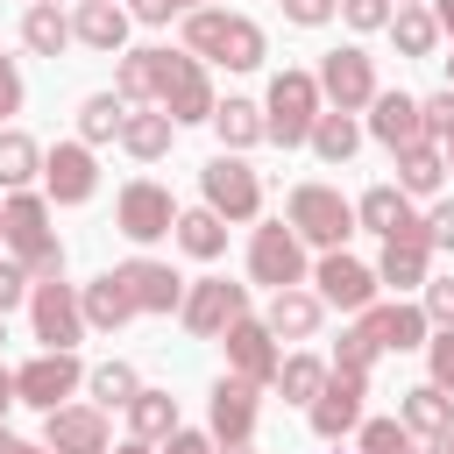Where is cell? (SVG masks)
Masks as SVG:
<instances>
[{"instance_id":"cell-1","label":"cell","mask_w":454,"mask_h":454,"mask_svg":"<svg viewBox=\"0 0 454 454\" xmlns=\"http://www.w3.org/2000/svg\"><path fill=\"white\" fill-rule=\"evenodd\" d=\"M0 241L14 248V262L43 284V277H64V241L50 227V192H7L0 206Z\"/></svg>"},{"instance_id":"cell-2","label":"cell","mask_w":454,"mask_h":454,"mask_svg":"<svg viewBox=\"0 0 454 454\" xmlns=\"http://www.w3.org/2000/svg\"><path fill=\"white\" fill-rule=\"evenodd\" d=\"M184 50L206 57V64H227V71H255L270 57L262 28L248 14H227V7H192L184 14Z\"/></svg>"},{"instance_id":"cell-3","label":"cell","mask_w":454,"mask_h":454,"mask_svg":"<svg viewBox=\"0 0 454 454\" xmlns=\"http://www.w3.org/2000/svg\"><path fill=\"white\" fill-rule=\"evenodd\" d=\"M326 114V92H319V71H277L270 92H262V121H270V142L298 149L312 142V121Z\"/></svg>"},{"instance_id":"cell-4","label":"cell","mask_w":454,"mask_h":454,"mask_svg":"<svg viewBox=\"0 0 454 454\" xmlns=\"http://www.w3.org/2000/svg\"><path fill=\"white\" fill-rule=\"evenodd\" d=\"M156 106L177 121V128H192V121H213V78H206V57H192V50H163V71H156Z\"/></svg>"},{"instance_id":"cell-5","label":"cell","mask_w":454,"mask_h":454,"mask_svg":"<svg viewBox=\"0 0 454 454\" xmlns=\"http://www.w3.org/2000/svg\"><path fill=\"white\" fill-rule=\"evenodd\" d=\"M284 220L298 227L305 248H340V241L355 234V199H340L333 184H298V192L284 199Z\"/></svg>"},{"instance_id":"cell-6","label":"cell","mask_w":454,"mask_h":454,"mask_svg":"<svg viewBox=\"0 0 454 454\" xmlns=\"http://www.w3.org/2000/svg\"><path fill=\"white\" fill-rule=\"evenodd\" d=\"M199 192H206V206H213L227 227L262 213V177L248 170V156H241V149H220V156H206V170H199Z\"/></svg>"},{"instance_id":"cell-7","label":"cell","mask_w":454,"mask_h":454,"mask_svg":"<svg viewBox=\"0 0 454 454\" xmlns=\"http://www.w3.org/2000/svg\"><path fill=\"white\" fill-rule=\"evenodd\" d=\"M177 199H170V184H156V177H135V184H121V199H114V227L128 234V241H163L170 227H177Z\"/></svg>"},{"instance_id":"cell-8","label":"cell","mask_w":454,"mask_h":454,"mask_svg":"<svg viewBox=\"0 0 454 454\" xmlns=\"http://www.w3.org/2000/svg\"><path fill=\"white\" fill-rule=\"evenodd\" d=\"M248 277H255V284H270V291H291V284H305V277H312L305 241H298V227H291V220L255 227V241H248Z\"/></svg>"},{"instance_id":"cell-9","label":"cell","mask_w":454,"mask_h":454,"mask_svg":"<svg viewBox=\"0 0 454 454\" xmlns=\"http://www.w3.org/2000/svg\"><path fill=\"white\" fill-rule=\"evenodd\" d=\"M28 326H35L43 348H78V340H85V298H78V284L43 277V284L28 291Z\"/></svg>"},{"instance_id":"cell-10","label":"cell","mask_w":454,"mask_h":454,"mask_svg":"<svg viewBox=\"0 0 454 454\" xmlns=\"http://www.w3.org/2000/svg\"><path fill=\"white\" fill-rule=\"evenodd\" d=\"M319 92H326V106H340V114H369V99L383 92V85H376V57L355 50V43L326 50V57H319Z\"/></svg>"},{"instance_id":"cell-11","label":"cell","mask_w":454,"mask_h":454,"mask_svg":"<svg viewBox=\"0 0 454 454\" xmlns=\"http://www.w3.org/2000/svg\"><path fill=\"white\" fill-rule=\"evenodd\" d=\"M241 312H248V284H227V277H199V284H184V305H177L184 333H199V340H220Z\"/></svg>"},{"instance_id":"cell-12","label":"cell","mask_w":454,"mask_h":454,"mask_svg":"<svg viewBox=\"0 0 454 454\" xmlns=\"http://www.w3.org/2000/svg\"><path fill=\"white\" fill-rule=\"evenodd\" d=\"M312 284H319V298H326V305H340V312H369V305H376V291H383L376 262H355L348 248H319Z\"/></svg>"},{"instance_id":"cell-13","label":"cell","mask_w":454,"mask_h":454,"mask_svg":"<svg viewBox=\"0 0 454 454\" xmlns=\"http://www.w3.org/2000/svg\"><path fill=\"white\" fill-rule=\"evenodd\" d=\"M78 383H85V369H78V355H71V348H43L35 362H21V369H14V397H21V404H35V411H57Z\"/></svg>"},{"instance_id":"cell-14","label":"cell","mask_w":454,"mask_h":454,"mask_svg":"<svg viewBox=\"0 0 454 454\" xmlns=\"http://www.w3.org/2000/svg\"><path fill=\"white\" fill-rule=\"evenodd\" d=\"M43 192H50V206H85V199L99 192L92 142H57V149H43Z\"/></svg>"},{"instance_id":"cell-15","label":"cell","mask_w":454,"mask_h":454,"mask_svg":"<svg viewBox=\"0 0 454 454\" xmlns=\"http://www.w3.org/2000/svg\"><path fill=\"white\" fill-rule=\"evenodd\" d=\"M255 390H262V383H248V376H234V369L213 383V404H206V433H213L220 447H248V433H255V404H262Z\"/></svg>"},{"instance_id":"cell-16","label":"cell","mask_w":454,"mask_h":454,"mask_svg":"<svg viewBox=\"0 0 454 454\" xmlns=\"http://www.w3.org/2000/svg\"><path fill=\"white\" fill-rule=\"evenodd\" d=\"M362 397H369V376H355V369H333V376H326V390L305 404L312 433H319V440H340V433H355V426H362Z\"/></svg>"},{"instance_id":"cell-17","label":"cell","mask_w":454,"mask_h":454,"mask_svg":"<svg viewBox=\"0 0 454 454\" xmlns=\"http://www.w3.org/2000/svg\"><path fill=\"white\" fill-rule=\"evenodd\" d=\"M355 227L376 234V241H404V234H426V213H419L397 184H369V192L355 199Z\"/></svg>"},{"instance_id":"cell-18","label":"cell","mask_w":454,"mask_h":454,"mask_svg":"<svg viewBox=\"0 0 454 454\" xmlns=\"http://www.w3.org/2000/svg\"><path fill=\"white\" fill-rule=\"evenodd\" d=\"M220 348H227V369H234V376H248V383H277V362H284V355H277L270 319H248V312H241V319L220 333Z\"/></svg>"},{"instance_id":"cell-19","label":"cell","mask_w":454,"mask_h":454,"mask_svg":"<svg viewBox=\"0 0 454 454\" xmlns=\"http://www.w3.org/2000/svg\"><path fill=\"white\" fill-rule=\"evenodd\" d=\"M43 447L50 454H114L106 447V411L99 404H57V411H43Z\"/></svg>"},{"instance_id":"cell-20","label":"cell","mask_w":454,"mask_h":454,"mask_svg":"<svg viewBox=\"0 0 454 454\" xmlns=\"http://www.w3.org/2000/svg\"><path fill=\"white\" fill-rule=\"evenodd\" d=\"M114 277L128 284L135 312H177L184 305V277L170 262H156V255H128V262H114Z\"/></svg>"},{"instance_id":"cell-21","label":"cell","mask_w":454,"mask_h":454,"mask_svg":"<svg viewBox=\"0 0 454 454\" xmlns=\"http://www.w3.org/2000/svg\"><path fill=\"white\" fill-rule=\"evenodd\" d=\"M369 135L397 156V149L426 142V106H419L411 92H376V99H369Z\"/></svg>"},{"instance_id":"cell-22","label":"cell","mask_w":454,"mask_h":454,"mask_svg":"<svg viewBox=\"0 0 454 454\" xmlns=\"http://www.w3.org/2000/svg\"><path fill=\"white\" fill-rule=\"evenodd\" d=\"M128 28H135V14H128L121 0H78V7H71V35H78L85 50H99V57H121V50H128Z\"/></svg>"},{"instance_id":"cell-23","label":"cell","mask_w":454,"mask_h":454,"mask_svg":"<svg viewBox=\"0 0 454 454\" xmlns=\"http://www.w3.org/2000/svg\"><path fill=\"white\" fill-rule=\"evenodd\" d=\"M270 333L277 340H312L319 333V319H326V298L319 291H305V284H291V291H270Z\"/></svg>"},{"instance_id":"cell-24","label":"cell","mask_w":454,"mask_h":454,"mask_svg":"<svg viewBox=\"0 0 454 454\" xmlns=\"http://www.w3.org/2000/svg\"><path fill=\"white\" fill-rule=\"evenodd\" d=\"M170 142H177V121H170L163 106H128V121H121V149H128L135 163H163Z\"/></svg>"},{"instance_id":"cell-25","label":"cell","mask_w":454,"mask_h":454,"mask_svg":"<svg viewBox=\"0 0 454 454\" xmlns=\"http://www.w3.org/2000/svg\"><path fill=\"white\" fill-rule=\"evenodd\" d=\"M376 277H383L390 291H426V277H433V241H426V234L383 241V255H376Z\"/></svg>"},{"instance_id":"cell-26","label":"cell","mask_w":454,"mask_h":454,"mask_svg":"<svg viewBox=\"0 0 454 454\" xmlns=\"http://www.w3.org/2000/svg\"><path fill=\"white\" fill-rule=\"evenodd\" d=\"M362 319H369L376 348H397V355H404V348H426V340H433V319H426V305H404V298H397V305H369Z\"/></svg>"},{"instance_id":"cell-27","label":"cell","mask_w":454,"mask_h":454,"mask_svg":"<svg viewBox=\"0 0 454 454\" xmlns=\"http://www.w3.org/2000/svg\"><path fill=\"white\" fill-rule=\"evenodd\" d=\"M397 419L411 426V440H440V433L454 426V397H447V390L426 376V383H411V390L397 397Z\"/></svg>"},{"instance_id":"cell-28","label":"cell","mask_w":454,"mask_h":454,"mask_svg":"<svg viewBox=\"0 0 454 454\" xmlns=\"http://www.w3.org/2000/svg\"><path fill=\"white\" fill-rule=\"evenodd\" d=\"M78 298H85V326H92V333H121V326L135 319V298H128V284H121L114 270H99Z\"/></svg>"},{"instance_id":"cell-29","label":"cell","mask_w":454,"mask_h":454,"mask_svg":"<svg viewBox=\"0 0 454 454\" xmlns=\"http://www.w3.org/2000/svg\"><path fill=\"white\" fill-rule=\"evenodd\" d=\"M440 177H447V149H440V142H411V149H397V192H404V199H433Z\"/></svg>"},{"instance_id":"cell-30","label":"cell","mask_w":454,"mask_h":454,"mask_svg":"<svg viewBox=\"0 0 454 454\" xmlns=\"http://www.w3.org/2000/svg\"><path fill=\"white\" fill-rule=\"evenodd\" d=\"M21 43H28L35 57H64L78 35H71V14H64L57 0H35V7L21 14Z\"/></svg>"},{"instance_id":"cell-31","label":"cell","mask_w":454,"mask_h":454,"mask_svg":"<svg viewBox=\"0 0 454 454\" xmlns=\"http://www.w3.org/2000/svg\"><path fill=\"white\" fill-rule=\"evenodd\" d=\"M213 135H220V149H255V142H270V121H262L255 99H220L213 106Z\"/></svg>"},{"instance_id":"cell-32","label":"cell","mask_w":454,"mask_h":454,"mask_svg":"<svg viewBox=\"0 0 454 454\" xmlns=\"http://www.w3.org/2000/svg\"><path fill=\"white\" fill-rule=\"evenodd\" d=\"M170 241L192 255V262H213L220 248H227V220L213 213V206H192V213H177V227H170Z\"/></svg>"},{"instance_id":"cell-33","label":"cell","mask_w":454,"mask_h":454,"mask_svg":"<svg viewBox=\"0 0 454 454\" xmlns=\"http://www.w3.org/2000/svg\"><path fill=\"white\" fill-rule=\"evenodd\" d=\"M156 71H163V50H121L114 92H121L128 106H156Z\"/></svg>"},{"instance_id":"cell-34","label":"cell","mask_w":454,"mask_h":454,"mask_svg":"<svg viewBox=\"0 0 454 454\" xmlns=\"http://www.w3.org/2000/svg\"><path fill=\"white\" fill-rule=\"evenodd\" d=\"M28 177H43V142L21 128H0V192H28Z\"/></svg>"},{"instance_id":"cell-35","label":"cell","mask_w":454,"mask_h":454,"mask_svg":"<svg viewBox=\"0 0 454 454\" xmlns=\"http://www.w3.org/2000/svg\"><path fill=\"white\" fill-rule=\"evenodd\" d=\"M440 35H447V28H440L433 7H397V14H390V43H397V57H433Z\"/></svg>"},{"instance_id":"cell-36","label":"cell","mask_w":454,"mask_h":454,"mask_svg":"<svg viewBox=\"0 0 454 454\" xmlns=\"http://www.w3.org/2000/svg\"><path fill=\"white\" fill-rule=\"evenodd\" d=\"M121 121H128V99L121 92H85L78 99V142H121Z\"/></svg>"},{"instance_id":"cell-37","label":"cell","mask_w":454,"mask_h":454,"mask_svg":"<svg viewBox=\"0 0 454 454\" xmlns=\"http://www.w3.org/2000/svg\"><path fill=\"white\" fill-rule=\"evenodd\" d=\"M355 149H362V121L340 114V106H326V114L312 121V156H319V163H348Z\"/></svg>"},{"instance_id":"cell-38","label":"cell","mask_w":454,"mask_h":454,"mask_svg":"<svg viewBox=\"0 0 454 454\" xmlns=\"http://www.w3.org/2000/svg\"><path fill=\"white\" fill-rule=\"evenodd\" d=\"M128 433H135V440H170V433H177V397H170V390H135Z\"/></svg>"},{"instance_id":"cell-39","label":"cell","mask_w":454,"mask_h":454,"mask_svg":"<svg viewBox=\"0 0 454 454\" xmlns=\"http://www.w3.org/2000/svg\"><path fill=\"white\" fill-rule=\"evenodd\" d=\"M326 376H333V369H326L319 355H284V362H277V390H284L291 404H312V397L326 390Z\"/></svg>"},{"instance_id":"cell-40","label":"cell","mask_w":454,"mask_h":454,"mask_svg":"<svg viewBox=\"0 0 454 454\" xmlns=\"http://www.w3.org/2000/svg\"><path fill=\"white\" fill-rule=\"evenodd\" d=\"M85 390H92V404H99V411H114V404L128 411V404H135V390H142V376H135L128 362H99V369H85Z\"/></svg>"},{"instance_id":"cell-41","label":"cell","mask_w":454,"mask_h":454,"mask_svg":"<svg viewBox=\"0 0 454 454\" xmlns=\"http://www.w3.org/2000/svg\"><path fill=\"white\" fill-rule=\"evenodd\" d=\"M355 440H362V454H419L404 419H362V426H355Z\"/></svg>"},{"instance_id":"cell-42","label":"cell","mask_w":454,"mask_h":454,"mask_svg":"<svg viewBox=\"0 0 454 454\" xmlns=\"http://www.w3.org/2000/svg\"><path fill=\"white\" fill-rule=\"evenodd\" d=\"M383 348H376V333H369V319L355 312V326L340 333V348H333V369H355V376H369V362H376Z\"/></svg>"},{"instance_id":"cell-43","label":"cell","mask_w":454,"mask_h":454,"mask_svg":"<svg viewBox=\"0 0 454 454\" xmlns=\"http://www.w3.org/2000/svg\"><path fill=\"white\" fill-rule=\"evenodd\" d=\"M419 106H426V142H440V149L454 156V85H440V92H426Z\"/></svg>"},{"instance_id":"cell-44","label":"cell","mask_w":454,"mask_h":454,"mask_svg":"<svg viewBox=\"0 0 454 454\" xmlns=\"http://www.w3.org/2000/svg\"><path fill=\"white\" fill-rule=\"evenodd\" d=\"M390 0H340V21L355 28V35H376V28H390Z\"/></svg>"},{"instance_id":"cell-45","label":"cell","mask_w":454,"mask_h":454,"mask_svg":"<svg viewBox=\"0 0 454 454\" xmlns=\"http://www.w3.org/2000/svg\"><path fill=\"white\" fill-rule=\"evenodd\" d=\"M426 369H433V383L454 397V326H433V340H426Z\"/></svg>"},{"instance_id":"cell-46","label":"cell","mask_w":454,"mask_h":454,"mask_svg":"<svg viewBox=\"0 0 454 454\" xmlns=\"http://www.w3.org/2000/svg\"><path fill=\"white\" fill-rule=\"evenodd\" d=\"M28 291H35V277H28L14 255H0V319H7L14 305H28Z\"/></svg>"},{"instance_id":"cell-47","label":"cell","mask_w":454,"mask_h":454,"mask_svg":"<svg viewBox=\"0 0 454 454\" xmlns=\"http://www.w3.org/2000/svg\"><path fill=\"white\" fill-rule=\"evenodd\" d=\"M419 305H426L433 326H454V277H426V298Z\"/></svg>"},{"instance_id":"cell-48","label":"cell","mask_w":454,"mask_h":454,"mask_svg":"<svg viewBox=\"0 0 454 454\" xmlns=\"http://www.w3.org/2000/svg\"><path fill=\"white\" fill-rule=\"evenodd\" d=\"M340 14V0H284V21H298V28H326Z\"/></svg>"},{"instance_id":"cell-49","label":"cell","mask_w":454,"mask_h":454,"mask_svg":"<svg viewBox=\"0 0 454 454\" xmlns=\"http://www.w3.org/2000/svg\"><path fill=\"white\" fill-rule=\"evenodd\" d=\"M426 241H433V248H447V255H454V199H440V206H433V213H426Z\"/></svg>"},{"instance_id":"cell-50","label":"cell","mask_w":454,"mask_h":454,"mask_svg":"<svg viewBox=\"0 0 454 454\" xmlns=\"http://www.w3.org/2000/svg\"><path fill=\"white\" fill-rule=\"evenodd\" d=\"M7 114H21V71H14V57H0V121Z\"/></svg>"},{"instance_id":"cell-51","label":"cell","mask_w":454,"mask_h":454,"mask_svg":"<svg viewBox=\"0 0 454 454\" xmlns=\"http://www.w3.org/2000/svg\"><path fill=\"white\" fill-rule=\"evenodd\" d=\"M163 454H213V433H184V426H177V433L163 440Z\"/></svg>"},{"instance_id":"cell-52","label":"cell","mask_w":454,"mask_h":454,"mask_svg":"<svg viewBox=\"0 0 454 454\" xmlns=\"http://www.w3.org/2000/svg\"><path fill=\"white\" fill-rule=\"evenodd\" d=\"M0 454H50V447H35V440H14V433L0 426Z\"/></svg>"},{"instance_id":"cell-53","label":"cell","mask_w":454,"mask_h":454,"mask_svg":"<svg viewBox=\"0 0 454 454\" xmlns=\"http://www.w3.org/2000/svg\"><path fill=\"white\" fill-rule=\"evenodd\" d=\"M7 404H21L14 397V369H0V419H7Z\"/></svg>"},{"instance_id":"cell-54","label":"cell","mask_w":454,"mask_h":454,"mask_svg":"<svg viewBox=\"0 0 454 454\" xmlns=\"http://www.w3.org/2000/svg\"><path fill=\"white\" fill-rule=\"evenodd\" d=\"M433 14H440V28H447V43H454V0H433Z\"/></svg>"},{"instance_id":"cell-55","label":"cell","mask_w":454,"mask_h":454,"mask_svg":"<svg viewBox=\"0 0 454 454\" xmlns=\"http://www.w3.org/2000/svg\"><path fill=\"white\" fill-rule=\"evenodd\" d=\"M114 454H156V440H121Z\"/></svg>"},{"instance_id":"cell-56","label":"cell","mask_w":454,"mask_h":454,"mask_svg":"<svg viewBox=\"0 0 454 454\" xmlns=\"http://www.w3.org/2000/svg\"><path fill=\"white\" fill-rule=\"evenodd\" d=\"M419 454H454V440H447V433H440V440H426V447H419Z\"/></svg>"},{"instance_id":"cell-57","label":"cell","mask_w":454,"mask_h":454,"mask_svg":"<svg viewBox=\"0 0 454 454\" xmlns=\"http://www.w3.org/2000/svg\"><path fill=\"white\" fill-rule=\"evenodd\" d=\"M213 454H248V447H220V440H213Z\"/></svg>"},{"instance_id":"cell-58","label":"cell","mask_w":454,"mask_h":454,"mask_svg":"<svg viewBox=\"0 0 454 454\" xmlns=\"http://www.w3.org/2000/svg\"><path fill=\"white\" fill-rule=\"evenodd\" d=\"M447 85H454V50H447Z\"/></svg>"},{"instance_id":"cell-59","label":"cell","mask_w":454,"mask_h":454,"mask_svg":"<svg viewBox=\"0 0 454 454\" xmlns=\"http://www.w3.org/2000/svg\"><path fill=\"white\" fill-rule=\"evenodd\" d=\"M0 340H7V319H0Z\"/></svg>"},{"instance_id":"cell-60","label":"cell","mask_w":454,"mask_h":454,"mask_svg":"<svg viewBox=\"0 0 454 454\" xmlns=\"http://www.w3.org/2000/svg\"><path fill=\"white\" fill-rule=\"evenodd\" d=\"M397 7H419V0H397Z\"/></svg>"},{"instance_id":"cell-61","label":"cell","mask_w":454,"mask_h":454,"mask_svg":"<svg viewBox=\"0 0 454 454\" xmlns=\"http://www.w3.org/2000/svg\"><path fill=\"white\" fill-rule=\"evenodd\" d=\"M447 440H454V426H447Z\"/></svg>"},{"instance_id":"cell-62","label":"cell","mask_w":454,"mask_h":454,"mask_svg":"<svg viewBox=\"0 0 454 454\" xmlns=\"http://www.w3.org/2000/svg\"><path fill=\"white\" fill-rule=\"evenodd\" d=\"M447 163H454V156H447Z\"/></svg>"}]
</instances>
